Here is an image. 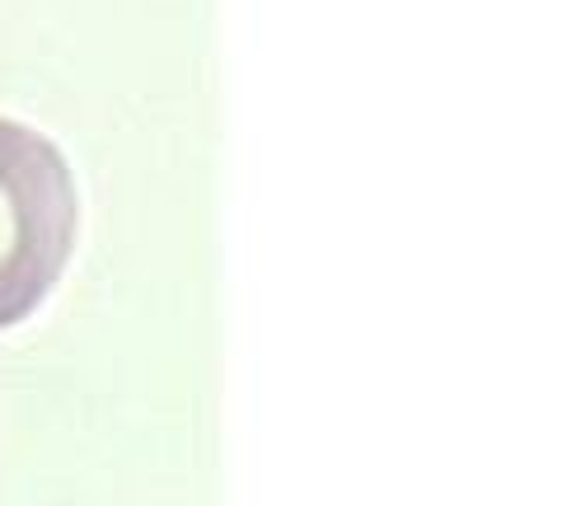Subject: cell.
Masks as SVG:
<instances>
[{"label":"cell","mask_w":562,"mask_h":506,"mask_svg":"<svg viewBox=\"0 0 562 506\" xmlns=\"http://www.w3.org/2000/svg\"><path fill=\"white\" fill-rule=\"evenodd\" d=\"M76 179L47 136L0 117V328L38 310L76 249Z\"/></svg>","instance_id":"6da1fadb"}]
</instances>
